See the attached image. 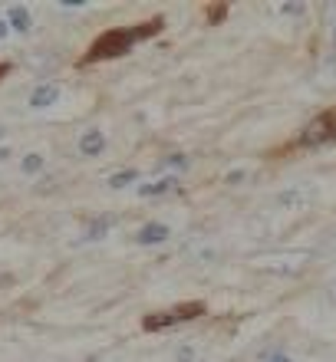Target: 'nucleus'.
Returning a JSON list of instances; mask_svg holds the SVG:
<instances>
[{"instance_id":"nucleus-17","label":"nucleus","mask_w":336,"mask_h":362,"mask_svg":"<svg viewBox=\"0 0 336 362\" xmlns=\"http://www.w3.org/2000/svg\"><path fill=\"white\" fill-rule=\"evenodd\" d=\"M238 181H244V172H231L228 175V185H238Z\"/></svg>"},{"instance_id":"nucleus-5","label":"nucleus","mask_w":336,"mask_h":362,"mask_svg":"<svg viewBox=\"0 0 336 362\" xmlns=\"http://www.w3.org/2000/svg\"><path fill=\"white\" fill-rule=\"evenodd\" d=\"M76 148H79V155H86V158H96V155L106 148V135L99 132V129H86V132L79 135Z\"/></svg>"},{"instance_id":"nucleus-9","label":"nucleus","mask_w":336,"mask_h":362,"mask_svg":"<svg viewBox=\"0 0 336 362\" xmlns=\"http://www.w3.org/2000/svg\"><path fill=\"white\" fill-rule=\"evenodd\" d=\"M175 185H178L175 178H158V181H152V185H139V194H142V198H158V194L175 191Z\"/></svg>"},{"instance_id":"nucleus-3","label":"nucleus","mask_w":336,"mask_h":362,"mask_svg":"<svg viewBox=\"0 0 336 362\" xmlns=\"http://www.w3.org/2000/svg\"><path fill=\"white\" fill-rule=\"evenodd\" d=\"M297 142H300V148H323V145L336 142V109L317 115V119L300 132Z\"/></svg>"},{"instance_id":"nucleus-14","label":"nucleus","mask_w":336,"mask_h":362,"mask_svg":"<svg viewBox=\"0 0 336 362\" xmlns=\"http://www.w3.org/2000/svg\"><path fill=\"white\" fill-rule=\"evenodd\" d=\"M162 168H178V172H185V168H188V158H185V155H168L162 162Z\"/></svg>"},{"instance_id":"nucleus-20","label":"nucleus","mask_w":336,"mask_h":362,"mask_svg":"<svg viewBox=\"0 0 336 362\" xmlns=\"http://www.w3.org/2000/svg\"><path fill=\"white\" fill-rule=\"evenodd\" d=\"M7 69H10L7 63H0V76H7Z\"/></svg>"},{"instance_id":"nucleus-10","label":"nucleus","mask_w":336,"mask_h":362,"mask_svg":"<svg viewBox=\"0 0 336 362\" xmlns=\"http://www.w3.org/2000/svg\"><path fill=\"white\" fill-rule=\"evenodd\" d=\"M109 228H112V221H109V218H99V221H93V224H89L83 238H86V240H103L109 234Z\"/></svg>"},{"instance_id":"nucleus-1","label":"nucleus","mask_w":336,"mask_h":362,"mask_svg":"<svg viewBox=\"0 0 336 362\" xmlns=\"http://www.w3.org/2000/svg\"><path fill=\"white\" fill-rule=\"evenodd\" d=\"M162 30V17H155L152 23H139V27H119V30H106L99 40H93V47L86 53V63H99V59H115L125 57L139 40L152 37Z\"/></svg>"},{"instance_id":"nucleus-18","label":"nucleus","mask_w":336,"mask_h":362,"mask_svg":"<svg viewBox=\"0 0 336 362\" xmlns=\"http://www.w3.org/2000/svg\"><path fill=\"white\" fill-rule=\"evenodd\" d=\"M7 33H10V23L7 20H0V40H7Z\"/></svg>"},{"instance_id":"nucleus-7","label":"nucleus","mask_w":336,"mask_h":362,"mask_svg":"<svg viewBox=\"0 0 336 362\" xmlns=\"http://www.w3.org/2000/svg\"><path fill=\"white\" fill-rule=\"evenodd\" d=\"M168 238H172V230H168V224H158V221H152V224H145V228H139V234H135V240H139L142 247H149V244H165Z\"/></svg>"},{"instance_id":"nucleus-4","label":"nucleus","mask_w":336,"mask_h":362,"mask_svg":"<svg viewBox=\"0 0 336 362\" xmlns=\"http://www.w3.org/2000/svg\"><path fill=\"white\" fill-rule=\"evenodd\" d=\"M317 198V185H290L277 194V204L284 211H303L310 208V201Z\"/></svg>"},{"instance_id":"nucleus-2","label":"nucleus","mask_w":336,"mask_h":362,"mask_svg":"<svg viewBox=\"0 0 336 362\" xmlns=\"http://www.w3.org/2000/svg\"><path fill=\"white\" fill-rule=\"evenodd\" d=\"M204 313V303H182V306H175V310H165V313H149L142 320V329L145 333H162V329H168V326L175 323H188V320H195V316H202Z\"/></svg>"},{"instance_id":"nucleus-6","label":"nucleus","mask_w":336,"mask_h":362,"mask_svg":"<svg viewBox=\"0 0 336 362\" xmlns=\"http://www.w3.org/2000/svg\"><path fill=\"white\" fill-rule=\"evenodd\" d=\"M57 99H59L57 83H40V86L30 93V109H50V105H57Z\"/></svg>"},{"instance_id":"nucleus-8","label":"nucleus","mask_w":336,"mask_h":362,"mask_svg":"<svg viewBox=\"0 0 336 362\" xmlns=\"http://www.w3.org/2000/svg\"><path fill=\"white\" fill-rule=\"evenodd\" d=\"M7 23L10 30H17V33H30V10L27 7H10L7 10Z\"/></svg>"},{"instance_id":"nucleus-21","label":"nucleus","mask_w":336,"mask_h":362,"mask_svg":"<svg viewBox=\"0 0 336 362\" xmlns=\"http://www.w3.org/2000/svg\"><path fill=\"white\" fill-rule=\"evenodd\" d=\"M333 43H336V27H333Z\"/></svg>"},{"instance_id":"nucleus-16","label":"nucleus","mask_w":336,"mask_h":362,"mask_svg":"<svg viewBox=\"0 0 336 362\" xmlns=\"http://www.w3.org/2000/svg\"><path fill=\"white\" fill-rule=\"evenodd\" d=\"M280 13H303V4H284Z\"/></svg>"},{"instance_id":"nucleus-19","label":"nucleus","mask_w":336,"mask_h":362,"mask_svg":"<svg viewBox=\"0 0 336 362\" xmlns=\"http://www.w3.org/2000/svg\"><path fill=\"white\" fill-rule=\"evenodd\" d=\"M267 362H290L287 356H274V359H267Z\"/></svg>"},{"instance_id":"nucleus-13","label":"nucleus","mask_w":336,"mask_h":362,"mask_svg":"<svg viewBox=\"0 0 336 362\" xmlns=\"http://www.w3.org/2000/svg\"><path fill=\"white\" fill-rule=\"evenodd\" d=\"M20 168H23V172L27 175H37L40 168H43V155H37V152H30L27 158H23V165H20Z\"/></svg>"},{"instance_id":"nucleus-12","label":"nucleus","mask_w":336,"mask_h":362,"mask_svg":"<svg viewBox=\"0 0 336 362\" xmlns=\"http://www.w3.org/2000/svg\"><path fill=\"white\" fill-rule=\"evenodd\" d=\"M135 178H139V172H132V168H129V172H119L109 178V188H125V185H132Z\"/></svg>"},{"instance_id":"nucleus-22","label":"nucleus","mask_w":336,"mask_h":362,"mask_svg":"<svg viewBox=\"0 0 336 362\" xmlns=\"http://www.w3.org/2000/svg\"><path fill=\"white\" fill-rule=\"evenodd\" d=\"M0 139H4V129H0Z\"/></svg>"},{"instance_id":"nucleus-15","label":"nucleus","mask_w":336,"mask_h":362,"mask_svg":"<svg viewBox=\"0 0 336 362\" xmlns=\"http://www.w3.org/2000/svg\"><path fill=\"white\" fill-rule=\"evenodd\" d=\"M214 257H218V254H214V247H198V250H195V260H198V264H212Z\"/></svg>"},{"instance_id":"nucleus-11","label":"nucleus","mask_w":336,"mask_h":362,"mask_svg":"<svg viewBox=\"0 0 336 362\" xmlns=\"http://www.w3.org/2000/svg\"><path fill=\"white\" fill-rule=\"evenodd\" d=\"M198 359V349H195V343H182L178 349H175V362H195Z\"/></svg>"}]
</instances>
